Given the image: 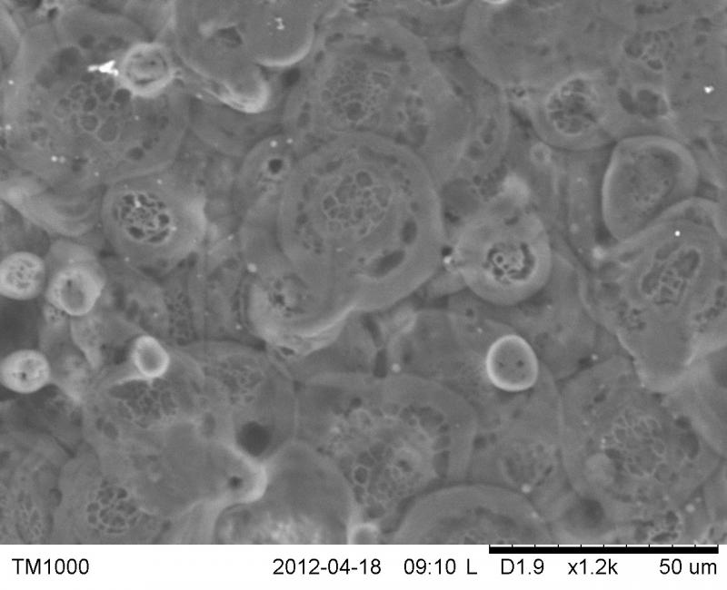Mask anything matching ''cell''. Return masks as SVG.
<instances>
[{
    "instance_id": "cell-6",
    "label": "cell",
    "mask_w": 727,
    "mask_h": 590,
    "mask_svg": "<svg viewBox=\"0 0 727 590\" xmlns=\"http://www.w3.org/2000/svg\"><path fill=\"white\" fill-rule=\"evenodd\" d=\"M543 145L529 158L542 172L529 187L532 203L543 221L555 251L587 270L608 242L602 218V183L606 156L599 150H555Z\"/></svg>"
},
{
    "instance_id": "cell-1",
    "label": "cell",
    "mask_w": 727,
    "mask_h": 590,
    "mask_svg": "<svg viewBox=\"0 0 727 590\" xmlns=\"http://www.w3.org/2000/svg\"><path fill=\"white\" fill-rule=\"evenodd\" d=\"M593 309L651 387L674 385L727 346V222L696 197L642 233L608 242L585 270Z\"/></svg>"
},
{
    "instance_id": "cell-10",
    "label": "cell",
    "mask_w": 727,
    "mask_h": 590,
    "mask_svg": "<svg viewBox=\"0 0 727 590\" xmlns=\"http://www.w3.org/2000/svg\"><path fill=\"white\" fill-rule=\"evenodd\" d=\"M294 158L289 145L267 141L248 158L242 172L244 194L264 200L280 191L293 175Z\"/></svg>"
},
{
    "instance_id": "cell-8",
    "label": "cell",
    "mask_w": 727,
    "mask_h": 590,
    "mask_svg": "<svg viewBox=\"0 0 727 590\" xmlns=\"http://www.w3.org/2000/svg\"><path fill=\"white\" fill-rule=\"evenodd\" d=\"M45 258V304L70 320L95 311L105 299L109 278L95 252L77 240L58 238Z\"/></svg>"
},
{
    "instance_id": "cell-13",
    "label": "cell",
    "mask_w": 727,
    "mask_h": 590,
    "mask_svg": "<svg viewBox=\"0 0 727 590\" xmlns=\"http://www.w3.org/2000/svg\"><path fill=\"white\" fill-rule=\"evenodd\" d=\"M126 365L144 377L158 378L170 368L171 356L154 335L140 332L129 344Z\"/></svg>"
},
{
    "instance_id": "cell-3",
    "label": "cell",
    "mask_w": 727,
    "mask_h": 590,
    "mask_svg": "<svg viewBox=\"0 0 727 590\" xmlns=\"http://www.w3.org/2000/svg\"><path fill=\"white\" fill-rule=\"evenodd\" d=\"M163 179L116 186L99 206L105 241L129 267L162 272L175 266L203 241V202L186 187Z\"/></svg>"
},
{
    "instance_id": "cell-12",
    "label": "cell",
    "mask_w": 727,
    "mask_h": 590,
    "mask_svg": "<svg viewBox=\"0 0 727 590\" xmlns=\"http://www.w3.org/2000/svg\"><path fill=\"white\" fill-rule=\"evenodd\" d=\"M50 357L36 349H19L5 355L0 364V377L7 388L29 392L45 385L52 378Z\"/></svg>"
},
{
    "instance_id": "cell-5",
    "label": "cell",
    "mask_w": 727,
    "mask_h": 590,
    "mask_svg": "<svg viewBox=\"0 0 727 590\" xmlns=\"http://www.w3.org/2000/svg\"><path fill=\"white\" fill-rule=\"evenodd\" d=\"M497 317L533 347L554 380H565L602 355L621 350L590 301L585 270L555 251L546 283L532 297Z\"/></svg>"
},
{
    "instance_id": "cell-2",
    "label": "cell",
    "mask_w": 727,
    "mask_h": 590,
    "mask_svg": "<svg viewBox=\"0 0 727 590\" xmlns=\"http://www.w3.org/2000/svg\"><path fill=\"white\" fill-rule=\"evenodd\" d=\"M554 259L550 233L530 202L501 194L446 221L441 270L494 308H512L535 294Z\"/></svg>"
},
{
    "instance_id": "cell-4",
    "label": "cell",
    "mask_w": 727,
    "mask_h": 590,
    "mask_svg": "<svg viewBox=\"0 0 727 590\" xmlns=\"http://www.w3.org/2000/svg\"><path fill=\"white\" fill-rule=\"evenodd\" d=\"M699 166L682 144L665 138L622 140L606 160L602 218L608 242L629 240L696 198Z\"/></svg>"
},
{
    "instance_id": "cell-7",
    "label": "cell",
    "mask_w": 727,
    "mask_h": 590,
    "mask_svg": "<svg viewBox=\"0 0 727 590\" xmlns=\"http://www.w3.org/2000/svg\"><path fill=\"white\" fill-rule=\"evenodd\" d=\"M309 5L262 3L241 5L239 28L257 64H294L309 53L315 35V14Z\"/></svg>"
},
{
    "instance_id": "cell-11",
    "label": "cell",
    "mask_w": 727,
    "mask_h": 590,
    "mask_svg": "<svg viewBox=\"0 0 727 590\" xmlns=\"http://www.w3.org/2000/svg\"><path fill=\"white\" fill-rule=\"evenodd\" d=\"M48 278L45 256L29 249L7 251L0 263V293L10 300L25 301L44 295Z\"/></svg>"
},
{
    "instance_id": "cell-9",
    "label": "cell",
    "mask_w": 727,
    "mask_h": 590,
    "mask_svg": "<svg viewBox=\"0 0 727 590\" xmlns=\"http://www.w3.org/2000/svg\"><path fill=\"white\" fill-rule=\"evenodd\" d=\"M483 369L493 380L530 385L547 371L531 344L510 326L488 345Z\"/></svg>"
}]
</instances>
